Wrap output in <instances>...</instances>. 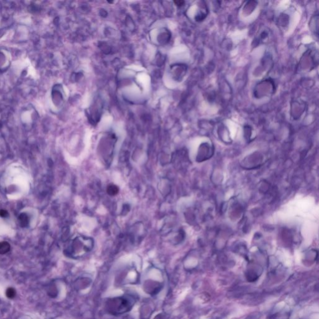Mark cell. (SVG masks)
I'll return each instance as SVG.
<instances>
[{
  "instance_id": "obj_1",
  "label": "cell",
  "mask_w": 319,
  "mask_h": 319,
  "mask_svg": "<svg viewBox=\"0 0 319 319\" xmlns=\"http://www.w3.org/2000/svg\"><path fill=\"white\" fill-rule=\"evenodd\" d=\"M136 300L130 295L112 298L107 301V310L113 315H119L126 313L133 307Z\"/></svg>"
},
{
  "instance_id": "obj_2",
  "label": "cell",
  "mask_w": 319,
  "mask_h": 319,
  "mask_svg": "<svg viewBox=\"0 0 319 319\" xmlns=\"http://www.w3.org/2000/svg\"><path fill=\"white\" fill-rule=\"evenodd\" d=\"M10 244L6 241L0 242V254H5L10 250Z\"/></svg>"
},
{
  "instance_id": "obj_3",
  "label": "cell",
  "mask_w": 319,
  "mask_h": 319,
  "mask_svg": "<svg viewBox=\"0 0 319 319\" xmlns=\"http://www.w3.org/2000/svg\"><path fill=\"white\" fill-rule=\"evenodd\" d=\"M19 224L20 225L22 226V227H25L28 224V221H29V219H28V217L27 216L24 214V213H22L21 214L20 216H19Z\"/></svg>"
},
{
  "instance_id": "obj_4",
  "label": "cell",
  "mask_w": 319,
  "mask_h": 319,
  "mask_svg": "<svg viewBox=\"0 0 319 319\" xmlns=\"http://www.w3.org/2000/svg\"><path fill=\"white\" fill-rule=\"evenodd\" d=\"M16 294V290L12 287H9L6 291V295L8 298L12 299L15 297Z\"/></svg>"
},
{
  "instance_id": "obj_5",
  "label": "cell",
  "mask_w": 319,
  "mask_h": 319,
  "mask_svg": "<svg viewBox=\"0 0 319 319\" xmlns=\"http://www.w3.org/2000/svg\"><path fill=\"white\" fill-rule=\"evenodd\" d=\"M117 192H118V189H117V186H109L108 188V193H110V194H112V195L115 194Z\"/></svg>"
},
{
  "instance_id": "obj_6",
  "label": "cell",
  "mask_w": 319,
  "mask_h": 319,
  "mask_svg": "<svg viewBox=\"0 0 319 319\" xmlns=\"http://www.w3.org/2000/svg\"><path fill=\"white\" fill-rule=\"evenodd\" d=\"M7 216H8V212H7V211L4 210V209L0 210V216H1L2 217H6Z\"/></svg>"
}]
</instances>
